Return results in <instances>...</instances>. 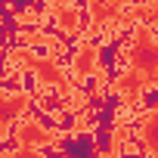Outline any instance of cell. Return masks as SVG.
I'll return each mask as SVG.
<instances>
[{"label": "cell", "mask_w": 158, "mask_h": 158, "mask_svg": "<svg viewBox=\"0 0 158 158\" xmlns=\"http://www.w3.org/2000/svg\"><path fill=\"white\" fill-rule=\"evenodd\" d=\"M136 99L146 106V112H149V115H155V112H158V81L143 84V87L136 90Z\"/></svg>", "instance_id": "7a4b0ae2"}, {"label": "cell", "mask_w": 158, "mask_h": 158, "mask_svg": "<svg viewBox=\"0 0 158 158\" xmlns=\"http://www.w3.org/2000/svg\"><path fill=\"white\" fill-rule=\"evenodd\" d=\"M44 84H47V81H44V74H40V71H37L34 65H28V68L22 71V87H25V99H31V96H37Z\"/></svg>", "instance_id": "6da1fadb"}]
</instances>
